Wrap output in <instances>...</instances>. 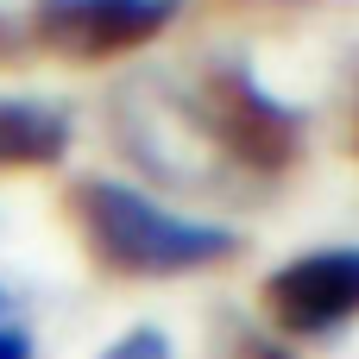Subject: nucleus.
Returning <instances> with one entry per match:
<instances>
[{
  "label": "nucleus",
  "instance_id": "obj_7",
  "mask_svg": "<svg viewBox=\"0 0 359 359\" xmlns=\"http://www.w3.org/2000/svg\"><path fill=\"white\" fill-rule=\"evenodd\" d=\"M347 145H353V158H359V57H353V69H347Z\"/></svg>",
  "mask_w": 359,
  "mask_h": 359
},
{
  "label": "nucleus",
  "instance_id": "obj_4",
  "mask_svg": "<svg viewBox=\"0 0 359 359\" xmlns=\"http://www.w3.org/2000/svg\"><path fill=\"white\" fill-rule=\"evenodd\" d=\"M265 316L297 341H328L359 322V246H309L284 259L265 284Z\"/></svg>",
  "mask_w": 359,
  "mask_h": 359
},
{
  "label": "nucleus",
  "instance_id": "obj_5",
  "mask_svg": "<svg viewBox=\"0 0 359 359\" xmlns=\"http://www.w3.org/2000/svg\"><path fill=\"white\" fill-rule=\"evenodd\" d=\"M69 151V114L38 95H0V170H44Z\"/></svg>",
  "mask_w": 359,
  "mask_h": 359
},
{
  "label": "nucleus",
  "instance_id": "obj_9",
  "mask_svg": "<svg viewBox=\"0 0 359 359\" xmlns=\"http://www.w3.org/2000/svg\"><path fill=\"white\" fill-rule=\"evenodd\" d=\"M290 6H297V0H290Z\"/></svg>",
  "mask_w": 359,
  "mask_h": 359
},
{
  "label": "nucleus",
  "instance_id": "obj_8",
  "mask_svg": "<svg viewBox=\"0 0 359 359\" xmlns=\"http://www.w3.org/2000/svg\"><path fill=\"white\" fill-rule=\"evenodd\" d=\"M0 359H32V341L19 328H0Z\"/></svg>",
  "mask_w": 359,
  "mask_h": 359
},
{
  "label": "nucleus",
  "instance_id": "obj_3",
  "mask_svg": "<svg viewBox=\"0 0 359 359\" xmlns=\"http://www.w3.org/2000/svg\"><path fill=\"white\" fill-rule=\"evenodd\" d=\"M177 13L183 0H38L25 32L63 63H107L158 44L177 25Z\"/></svg>",
  "mask_w": 359,
  "mask_h": 359
},
{
  "label": "nucleus",
  "instance_id": "obj_2",
  "mask_svg": "<svg viewBox=\"0 0 359 359\" xmlns=\"http://www.w3.org/2000/svg\"><path fill=\"white\" fill-rule=\"evenodd\" d=\"M183 107H189V120L202 126V139L215 145L221 164H246V170H271V177L297 164L303 133H309V120L290 101H278L252 76V63H240V57L208 63L202 82L183 95Z\"/></svg>",
  "mask_w": 359,
  "mask_h": 359
},
{
  "label": "nucleus",
  "instance_id": "obj_1",
  "mask_svg": "<svg viewBox=\"0 0 359 359\" xmlns=\"http://www.w3.org/2000/svg\"><path fill=\"white\" fill-rule=\"evenodd\" d=\"M69 221H76V233L101 271L145 278V284L196 278V271H215L240 252L233 227L183 215V208L120 183V177H82L69 189Z\"/></svg>",
  "mask_w": 359,
  "mask_h": 359
},
{
  "label": "nucleus",
  "instance_id": "obj_6",
  "mask_svg": "<svg viewBox=\"0 0 359 359\" xmlns=\"http://www.w3.org/2000/svg\"><path fill=\"white\" fill-rule=\"evenodd\" d=\"M101 359H170V334H158V328H133V334H120Z\"/></svg>",
  "mask_w": 359,
  "mask_h": 359
}]
</instances>
